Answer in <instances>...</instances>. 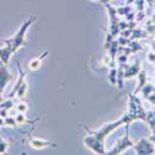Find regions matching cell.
<instances>
[{
  "instance_id": "cell-1",
  "label": "cell",
  "mask_w": 155,
  "mask_h": 155,
  "mask_svg": "<svg viewBox=\"0 0 155 155\" xmlns=\"http://www.w3.org/2000/svg\"><path fill=\"white\" fill-rule=\"evenodd\" d=\"M34 21H35V16H31L26 22H24V25L19 29V31L11 38H4V42L6 44V46L4 48H0V60H2V62L4 64L9 63L11 55L14 54L19 47L26 45V41H25V32H26L28 28Z\"/></svg>"
},
{
  "instance_id": "cell-2",
  "label": "cell",
  "mask_w": 155,
  "mask_h": 155,
  "mask_svg": "<svg viewBox=\"0 0 155 155\" xmlns=\"http://www.w3.org/2000/svg\"><path fill=\"white\" fill-rule=\"evenodd\" d=\"M11 78H12V76L6 71V64H4L2 62V63H0V94H2L3 89L10 82Z\"/></svg>"
},
{
  "instance_id": "cell-3",
  "label": "cell",
  "mask_w": 155,
  "mask_h": 155,
  "mask_svg": "<svg viewBox=\"0 0 155 155\" xmlns=\"http://www.w3.org/2000/svg\"><path fill=\"white\" fill-rule=\"evenodd\" d=\"M46 54H47V52H45V54L42 55V57H41V58H37V60H35V61H32V62L30 63V68H31V70H36V68L38 67V64H40V62H41V60H42V58H44V57L46 56Z\"/></svg>"
},
{
  "instance_id": "cell-4",
  "label": "cell",
  "mask_w": 155,
  "mask_h": 155,
  "mask_svg": "<svg viewBox=\"0 0 155 155\" xmlns=\"http://www.w3.org/2000/svg\"><path fill=\"white\" fill-rule=\"evenodd\" d=\"M8 148V143H5V141H3V139L0 138V154H4L5 150Z\"/></svg>"
},
{
  "instance_id": "cell-5",
  "label": "cell",
  "mask_w": 155,
  "mask_h": 155,
  "mask_svg": "<svg viewBox=\"0 0 155 155\" xmlns=\"http://www.w3.org/2000/svg\"><path fill=\"white\" fill-rule=\"evenodd\" d=\"M32 145H34L35 148H38V147L48 145V143H44V141H40V140H36V139H34V140H32Z\"/></svg>"
},
{
  "instance_id": "cell-6",
  "label": "cell",
  "mask_w": 155,
  "mask_h": 155,
  "mask_svg": "<svg viewBox=\"0 0 155 155\" xmlns=\"http://www.w3.org/2000/svg\"><path fill=\"white\" fill-rule=\"evenodd\" d=\"M5 124H8V125H12V127H16V120L14 119V118H6L5 120Z\"/></svg>"
},
{
  "instance_id": "cell-7",
  "label": "cell",
  "mask_w": 155,
  "mask_h": 155,
  "mask_svg": "<svg viewBox=\"0 0 155 155\" xmlns=\"http://www.w3.org/2000/svg\"><path fill=\"white\" fill-rule=\"evenodd\" d=\"M0 115H2V117H6V109H5V107H4L3 110H0Z\"/></svg>"
},
{
  "instance_id": "cell-8",
  "label": "cell",
  "mask_w": 155,
  "mask_h": 155,
  "mask_svg": "<svg viewBox=\"0 0 155 155\" xmlns=\"http://www.w3.org/2000/svg\"><path fill=\"white\" fill-rule=\"evenodd\" d=\"M3 124H5V123H4V119L0 118V125H3Z\"/></svg>"
}]
</instances>
